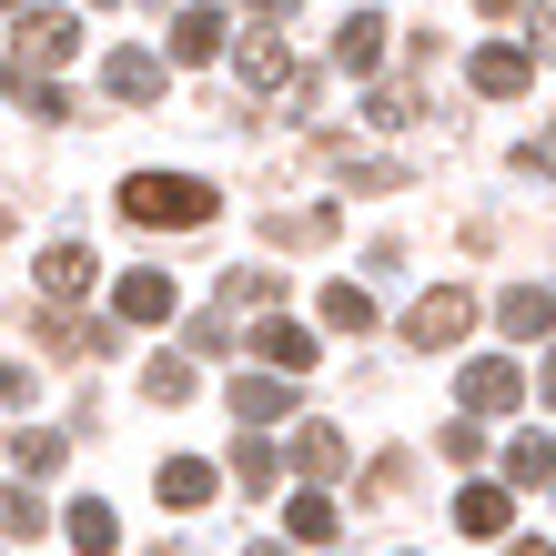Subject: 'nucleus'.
I'll return each instance as SVG.
<instances>
[{"label":"nucleus","mask_w":556,"mask_h":556,"mask_svg":"<svg viewBox=\"0 0 556 556\" xmlns=\"http://www.w3.org/2000/svg\"><path fill=\"white\" fill-rule=\"evenodd\" d=\"M536 51L556 61V0H546V11H536Z\"/></svg>","instance_id":"obj_30"},{"label":"nucleus","mask_w":556,"mask_h":556,"mask_svg":"<svg viewBox=\"0 0 556 556\" xmlns=\"http://www.w3.org/2000/svg\"><path fill=\"white\" fill-rule=\"evenodd\" d=\"M243 556H283V546H243Z\"/></svg>","instance_id":"obj_33"},{"label":"nucleus","mask_w":556,"mask_h":556,"mask_svg":"<svg viewBox=\"0 0 556 556\" xmlns=\"http://www.w3.org/2000/svg\"><path fill=\"white\" fill-rule=\"evenodd\" d=\"M152 485H162V506H173V516H203V506H213V485H223V476L203 466V455H173V466H162Z\"/></svg>","instance_id":"obj_9"},{"label":"nucleus","mask_w":556,"mask_h":556,"mask_svg":"<svg viewBox=\"0 0 556 556\" xmlns=\"http://www.w3.org/2000/svg\"><path fill=\"white\" fill-rule=\"evenodd\" d=\"M274 293H283V274H223V304H243V314L274 304Z\"/></svg>","instance_id":"obj_25"},{"label":"nucleus","mask_w":556,"mask_h":556,"mask_svg":"<svg viewBox=\"0 0 556 556\" xmlns=\"http://www.w3.org/2000/svg\"><path fill=\"white\" fill-rule=\"evenodd\" d=\"M253 354H264V375H304L314 365V334H304V324H253Z\"/></svg>","instance_id":"obj_14"},{"label":"nucleus","mask_w":556,"mask_h":556,"mask_svg":"<svg viewBox=\"0 0 556 556\" xmlns=\"http://www.w3.org/2000/svg\"><path fill=\"white\" fill-rule=\"evenodd\" d=\"M233 415L253 425V435H264V425H283V415H293V375H264V365H253V375L233 384Z\"/></svg>","instance_id":"obj_8"},{"label":"nucleus","mask_w":556,"mask_h":556,"mask_svg":"<svg viewBox=\"0 0 556 556\" xmlns=\"http://www.w3.org/2000/svg\"><path fill=\"white\" fill-rule=\"evenodd\" d=\"M233 476H243V485H274V435H243V445H233Z\"/></svg>","instance_id":"obj_26"},{"label":"nucleus","mask_w":556,"mask_h":556,"mask_svg":"<svg viewBox=\"0 0 556 556\" xmlns=\"http://www.w3.org/2000/svg\"><path fill=\"white\" fill-rule=\"evenodd\" d=\"M283 527H293V546H334L344 516H334V496H324V485H304V496L283 506Z\"/></svg>","instance_id":"obj_19"},{"label":"nucleus","mask_w":556,"mask_h":556,"mask_svg":"<svg viewBox=\"0 0 556 556\" xmlns=\"http://www.w3.org/2000/svg\"><path fill=\"white\" fill-rule=\"evenodd\" d=\"M455 527H466V536H506L516 496H506V485H466V496H455Z\"/></svg>","instance_id":"obj_18"},{"label":"nucleus","mask_w":556,"mask_h":556,"mask_svg":"<svg viewBox=\"0 0 556 556\" xmlns=\"http://www.w3.org/2000/svg\"><path fill=\"white\" fill-rule=\"evenodd\" d=\"M466 324H476V293H466V283H435V293L405 314V344H425V354H435V344H466Z\"/></svg>","instance_id":"obj_2"},{"label":"nucleus","mask_w":556,"mask_h":556,"mask_svg":"<svg viewBox=\"0 0 556 556\" xmlns=\"http://www.w3.org/2000/svg\"><path fill=\"white\" fill-rule=\"evenodd\" d=\"M223 30H233L223 11H173V41H162V51H173L182 72H203V61H223Z\"/></svg>","instance_id":"obj_7"},{"label":"nucleus","mask_w":556,"mask_h":556,"mask_svg":"<svg viewBox=\"0 0 556 556\" xmlns=\"http://www.w3.org/2000/svg\"><path fill=\"white\" fill-rule=\"evenodd\" d=\"M61 455H72L61 435H11V466H21L30 485H41V476H61Z\"/></svg>","instance_id":"obj_23"},{"label":"nucleus","mask_w":556,"mask_h":556,"mask_svg":"<svg viewBox=\"0 0 556 556\" xmlns=\"http://www.w3.org/2000/svg\"><path fill=\"white\" fill-rule=\"evenodd\" d=\"M516 485H556V435H516L506 445V496Z\"/></svg>","instance_id":"obj_20"},{"label":"nucleus","mask_w":556,"mask_h":556,"mask_svg":"<svg viewBox=\"0 0 556 556\" xmlns=\"http://www.w3.org/2000/svg\"><path fill=\"white\" fill-rule=\"evenodd\" d=\"M485 11H496V21H506V11H516V0H485Z\"/></svg>","instance_id":"obj_32"},{"label":"nucleus","mask_w":556,"mask_h":556,"mask_svg":"<svg viewBox=\"0 0 556 556\" xmlns=\"http://www.w3.org/2000/svg\"><path fill=\"white\" fill-rule=\"evenodd\" d=\"M173 304H182V293H173V274H152V264L112 283V314H122V324H173Z\"/></svg>","instance_id":"obj_6"},{"label":"nucleus","mask_w":556,"mask_h":556,"mask_svg":"<svg viewBox=\"0 0 556 556\" xmlns=\"http://www.w3.org/2000/svg\"><path fill=\"white\" fill-rule=\"evenodd\" d=\"M102 91H112V102H132V112L162 102V61H152V51H112V61H102Z\"/></svg>","instance_id":"obj_11"},{"label":"nucleus","mask_w":556,"mask_h":556,"mask_svg":"<svg viewBox=\"0 0 556 556\" xmlns=\"http://www.w3.org/2000/svg\"><path fill=\"white\" fill-rule=\"evenodd\" d=\"M0 11H21V0H0Z\"/></svg>","instance_id":"obj_35"},{"label":"nucleus","mask_w":556,"mask_h":556,"mask_svg":"<svg viewBox=\"0 0 556 556\" xmlns=\"http://www.w3.org/2000/svg\"><path fill=\"white\" fill-rule=\"evenodd\" d=\"M384 30H395L384 11H344V21H334V72H354V81L384 72Z\"/></svg>","instance_id":"obj_5"},{"label":"nucleus","mask_w":556,"mask_h":556,"mask_svg":"<svg viewBox=\"0 0 556 556\" xmlns=\"http://www.w3.org/2000/svg\"><path fill=\"white\" fill-rule=\"evenodd\" d=\"M21 395H30V375L11 365V354H0V405H21Z\"/></svg>","instance_id":"obj_29"},{"label":"nucleus","mask_w":556,"mask_h":556,"mask_svg":"<svg viewBox=\"0 0 556 556\" xmlns=\"http://www.w3.org/2000/svg\"><path fill=\"white\" fill-rule=\"evenodd\" d=\"M435 445H445V466H476V455H485V435H476V415H455V425H445Z\"/></svg>","instance_id":"obj_27"},{"label":"nucleus","mask_w":556,"mask_h":556,"mask_svg":"<svg viewBox=\"0 0 556 556\" xmlns=\"http://www.w3.org/2000/svg\"><path fill=\"white\" fill-rule=\"evenodd\" d=\"M61 527H72V546H81V556H112V546H122L112 496H72V506H61Z\"/></svg>","instance_id":"obj_13"},{"label":"nucleus","mask_w":556,"mask_h":556,"mask_svg":"<svg viewBox=\"0 0 556 556\" xmlns=\"http://www.w3.org/2000/svg\"><path fill=\"white\" fill-rule=\"evenodd\" d=\"M516 556H556V546H536V536H527V546H516Z\"/></svg>","instance_id":"obj_31"},{"label":"nucleus","mask_w":556,"mask_h":556,"mask_svg":"<svg viewBox=\"0 0 556 556\" xmlns=\"http://www.w3.org/2000/svg\"><path fill=\"white\" fill-rule=\"evenodd\" d=\"M264 11H283V0H264Z\"/></svg>","instance_id":"obj_37"},{"label":"nucleus","mask_w":556,"mask_h":556,"mask_svg":"<svg viewBox=\"0 0 556 556\" xmlns=\"http://www.w3.org/2000/svg\"><path fill=\"white\" fill-rule=\"evenodd\" d=\"M41 527H51V506L30 485H0V536H41Z\"/></svg>","instance_id":"obj_21"},{"label":"nucleus","mask_w":556,"mask_h":556,"mask_svg":"<svg viewBox=\"0 0 556 556\" xmlns=\"http://www.w3.org/2000/svg\"><path fill=\"white\" fill-rule=\"evenodd\" d=\"M91 274H102V264H91L81 243H51V253H41V293H51V304H81Z\"/></svg>","instance_id":"obj_17"},{"label":"nucleus","mask_w":556,"mask_h":556,"mask_svg":"<svg viewBox=\"0 0 556 556\" xmlns=\"http://www.w3.org/2000/svg\"><path fill=\"white\" fill-rule=\"evenodd\" d=\"M546 405H556V365H546Z\"/></svg>","instance_id":"obj_34"},{"label":"nucleus","mask_w":556,"mask_h":556,"mask_svg":"<svg viewBox=\"0 0 556 556\" xmlns=\"http://www.w3.org/2000/svg\"><path fill=\"white\" fill-rule=\"evenodd\" d=\"M243 81H253V91H293V51H283V30H243Z\"/></svg>","instance_id":"obj_16"},{"label":"nucleus","mask_w":556,"mask_h":556,"mask_svg":"<svg viewBox=\"0 0 556 556\" xmlns=\"http://www.w3.org/2000/svg\"><path fill=\"white\" fill-rule=\"evenodd\" d=\"M455 395H466V415H506L516 395H527V375H516L506 354H476V365L455 375Z\"/></svg>","instance_id":"obj_3"},{"label":"nucleus","mask_w":556,"mask_h":556,"mask_svg":"<svg viewBox=\"0 0 556 556\" xmlns=\"http://www.w3.org/2000/svg\"><path fill=\"white\" fill-rule=\"evenodd\" d=\"M122 213L152 223V233H192V223L223 213V192L192 182V173H132V182H122Z\"/></svg>","instance_id":"obj_1"},{"label":"nucleus","mask_w":556,"mask_h":556,"mask_svg":"<svg viewBox=\"0 0 556 556\" xmlns=\"http://www.w3.org/2000/svg\"><path fill=\"white\" fill-rule=\"evenodd\" d=\"M324 324H334V334H365V324H375V293L365 283H334V293H324Z\"/></svg>","instance_id":"obj_22"},{"label":"nucleus","mask_w":556,"mask_h":556,"mask_svg":"<svg viewBox=\"0 0 556 556\" xmlns=\"http://www.w3.org/2000/svg\"><path fill=\"white\" fill-rule=\"evenodd\" d=\"M142 395H152V405H182V395H192V365H182V354H152Z\"/></svg>","instance_id":"obj_24"},{"label":"nucleus","mask_w":556,"mask_h":556,"mask_svg":"<svg viewBox=\"0 0 556 556\" xmlns=\"http://www.w3.org/2000/svg\"><path fill=\"white\" fill-rule=\"evenodd\" d=\"M293 466H304V485H334L354 466V445L334 435V425H304V435H293Z\"/></svg>","instance_id":"obj_15"},{"label":"nucleus","mask_w":556,"mask_h":556,"mask_svg":"<svg viewBox=\"0 0 556 556\" xmlns=\"http://www.w3.org/2000/svg\"><path fill=\"white\" fill-rule=\"evenodd\" d=\"M81 51V21L72 11H30L21 21V61H41V72H51V61H72Z\"/></svg>","instance_id":"obj_10"},{"label":"nucleus","mask_w":556,"mask_h":556,"mask_svg":"<svg viewBox=\"0 0 556 556\" xmlns=\"http://www.w3.org/2000/svg\"><path fill=\"white\" fill-rule=\"evenodd\" d=\"M0 233H11V213H0Z\"/></svg>","instance_id":"obj_36"},{"label":"nucleus","mask_w":556,"mask_h":556,"mask_svg":"<svg viewBox=\"0 0 556 556\" xmlns=\"http://www.w3.org/2000/svg\"><path fill=\"white\" fill-rule=\"evenodd\" d=\"M496 324H506L516 344H536L546 324H556V293H546V283H506V293H496Z\"/></svg>","instance_id":"obj_12"},{"label":"nucleus","mask_w":556,"mask_h":556,"mask_svg":"<svg viewBox=\"0 0 556 556\" xmlns=\"http://www.w3.org/2000/svg\"><path fill=\"white\" fill-rule=\"evenodd\" d=\"M334 233V213H293V223H274V243H324Z\"/></svg>","instance_id":"obj_28"},{"label":"nucleus","mask_w":556,"mask_h":556,"mask_svg":"<svg viewBox=\"0 0 556 556\" xmlns=\"http://www.w3.org/2000/svg\"><path fill=\"white\" fill-rule=\"evenodd\" d=\"M466 81L485 91V102H516V91L536 81V51H516V41H485V51L466 61Z\"/></svg>","instance_id":"obj_4"}]
</instances>
